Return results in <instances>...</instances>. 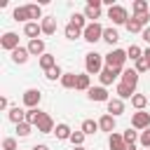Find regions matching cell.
Here are the masks:
<instances>
[{
  "mask_svg": "<svg viewBox=\"0 0 150 150\" xmlns=\"http://www.w3.org/2000/svg\"><path fill=\"white\" fill-rule=\"evenodd\" d=\"M122 138H124V143H127V145H136V141H138V134H136V131H131V127H129V129L122 134Z\"/></svg>",
  "mask_w": 150,
  "mask_h": 150,
  "instance_id": "cell-37",
  "label": "cell"
},
{
  "mask_svg": "<svg viewBox=\"0 0 150 150\" xmlns=\"http://www.w3.org/2000/svg\"><path fill=\"white\" fill-rule=\"evenodd\" d=\"M0 47L7 49V52H14L16 47H21V45H19V35H16V33H5V35L0 38Z\"/></svg>",
  "mask_w": 150,
  "mask_h": 150,
  "instance_id": "cell-9",
  "label": "cell"
},
{
  "mask_svg": "<svg viewBox=\"0 0 150 150\" xmlns=\"http://www.w3.org/2000/svg\"><path fill=\"white\" fill-rule=\"evenodd\" d=\"M28 52H30V56H42V54H47L45 52V40H30L28 42Z\"/></svg>",
  "mask_w": 150,
  "mask_h": 150,
  "instance_id": "cell-17",
  "label": "cell"
},
{
  "mask_svg": "<svg viewBox=\"0 0 150 150\" xmlns=\"http://www.w3.org/2000/svg\"><path fill=\"white\" fill-rule=\"evenodd\" d=\"M54 134H56V138H59V141H70V136H73V129H70L66 122H61V124H56Z\"/></svg>",
  "mask_w": 150,
  "mask_h": 150,
  "instance_id": "cell-20",
  "label": "cell"
},
{
  "mask_svg": "<svg viewBox=\"0 0 150 150\" xmlns=\"http://www.w3.org/2000/svg\"><path fill=\"white\" fill-rule=\"evenodd\" d=\"M0 108L7 110V108H9V101H7V98H0Z\"/></svg>",
  "mask_w": 150,
  "mask_h": 150,
  "instance_id": "cell-45",
  "label": "cell"
},
{
  "mask_svg": "<svg viewBox=\"0 0 150 150\" xmlns=\"http://www.w3.org/2000/svg\"><path fill=\"white\" fill-rule=\"evenodd\" d=\"M98 129H101V131H108V134H112V131H115V117L105 112V115L98 120Z\"/></svg>",
  "mask_w": 150,
  "mask_h": 150,
  "instance_id": "cell-19",
  "label": "cell"
},
{
  "mask_svg": "<svg viewBox=\"0 0 150 150\" xmlns=\"http://www.w3.org/2000/svg\"><path fill=\"white\" fill-rule=\"evenodd\" d=\"M129 150H136V145H129Z\"/></svg>",
  "mask_w": 150,
  "mask_h": 150,
  "instance_id": "cell-49",
  "label": "cell"
},
{
  "mask_svg": "<svg viewBox=\"0 0 150 150\" xmlns=\"http://www.w3.org/2000/svg\"><path fill=\"white\" fill-rule=\"evenodd\" d=\"M120 82L127 84V87H131V89H136V84H138V73H136V68H124Z\"/></svg>",
  "mask_w": 150,
  "mask_h": 150,
  "instance_id": "cell-10",
  "label": "cell"
},
{
  "mask_svg": "<svg viewBox=\"0 0 150 150\" xmlns=\"http://www.w3.org/2000/svg\"><path fill=\"white\" fill-rule=\"evenodd\" d=\"M143 56H145V59L150 61V47H148V49H143Z\"/></svg>",
  "mask_w": 150,
  "mask_h": 150,
  "instance_id": "cell-47",
  "label": "cell"
},
{
  "mask_svg": "<svg viewBox=\"0 0 150 150\" xmlns=\"http://www.w3.org/2000/svg\"><path fill=\"white\" fill-rule=\"evenodd\" d=\"M80 131H84V136H91V134L98 131V122L96 120H84L82 127H80Z\"/></svg>",
  "mask_w": 150,
  "mask_h": 150,
  "instance_id": "cell-23",
  "label": "cell"
},
{
  "mask_svg": "<svg viewBox=\"0 0 150 150\" xmlns=\"http://www.w3.org/2000/svg\"><path fill=\"white\" fill-rule=\"evenodd\" d=\"M141 145H143V148H150V127L141 134Z\"/></svg>",
  "mask_w": 150,
  "mask_h": 150,
  "instance_id": "cell-43",
  "label": "cell"
},
{
  "mask_svg": "<svg viewBox=\"0 0 150 150\" xmlns=\"http://www.w3.org/2000/svg\"><path fill=\"white\" fill-rule=\"evenodd\" d=\"M122 73H124L122 68H108V66H105V68L101 70V75H98V80H101V87H108V84H112L117 77H122Z\"/></svg>",
  "mask_w": 150,
  "mask_h": 150,
  "instance_id": "cell-5",
  "label": "cell"
},
{
  "mask_svg": "<svg viewBox=\"0 0 150 150\" xmlns=\"http://www.w3.org/2000/svg\"><path fill=\"white\" fill-rule=\"evenodd\" d=\"M131 127H134V129L145 131V129L150 127V112H143V110L134 112V115H131Z\"/></svg>",
  "mask_w": 150,
  "mask_h": 150,
  "instance_id": "cell-7",
  "label": "cell"
},
{
  "mask_svg": "<svg viewBox=\"0 0 150 150\" xmlns=\"http://www.w3.org/2000/svg\"><path fill=\"white\" fill-rule=\"evenodd\" d=\"M101 5H103V0H89L82 14H84L87 19H91V23H94L96 19H101Z\"/></svg>",
  "mask_w": 150,
  "mask_h": 150,
  "instance_id": "cell-6",
  "label": "cell"
},
{
  "mask_svg": "<svg viewBox=\"0 0 150 150\" xmlns=\"http://www.w3.org/2000/svg\"><path fill=\"white\" fill-rule=\"evenodd\" d=\"M108 145H110V150H129V145L124 143L122 134H115V131L108 136Z\"/></svg>",
  "mask_w": 150,
  "mask_h": 150,
  "instance_id": "cell-13",
  "label": "cell"
},
{
  "mask_svg": "<svg viewBox=\"0 0 150 150\" xmlns=\"http://www.w3.org/2000/svg\"><path fill=\"white\" fill-rule=\"evenodd\" d=\"M7 117H9V122L21 124V122H26V110H21L19 105H16V108H9V110H7Z\"/></svg>",
  "mask_w": 150,
  "mask_h": 150,
  "instance_id": "cell-18",
  "label": "cell"
},
{
  "mask_svg": "<svg viewBox=\"0 0 150 150\" xmlns=\"http://www.w3.org/2000/svg\"><path fill=\"white\" fill-rule=\"evenodd\" d=\"M54 66H59L56 59H54V54H42V56H40V68H42L45 73H47L49 68H54Z\"/></svg>",
  "mask_w": 150,
  "mask_h": 150,
  "instance_id": "cell-22",
  "label": "cell"
},
{
  "mask_svg": "<svg viewBox=\"0 0 150 150\" xmlns=\"http://www.w3.org/2000/svg\"><path fill=\"white\" fill-rule=\"evenodd\" d=\"M105 105H108V115H112V117H117V115L124 112V101L122 98H110Z\"/></svg>",
  "mask_w": 150,
  "mask_h": 150,
  "instance_id": "cell-15",
  "label": "cell"
},
{
  "mask_svg": "<svg viewBox=\"0 0 150 150\" xmlns=\"http://www.w3.org/2000/svg\"><path fill=\"white\" fill-rule=\"evenodd\" d=\"M35 127H38V131H40V134H52V131L56 129V127H54V120H52L47 112H42V117L38 120V124H35Z\"/></svg>",
  "mask_w": 150,
  "mask_h": 150,
  "instance_id": "cell-12",
  "label": "cell"
},
{
  "mask_svg": "<svg viewBox=\"0 0 150 150\" xmlns=\"http://www.w3.org/2000/svg\"><path fill=\"white\" fill-rule=\"evenodd\" d=\"M103 30H105V28H103V26H101L98 21H94V23L89 21V26H87V28L82 30V38H84L87 42H91V45H94V42L103 40Z\"/></svg>",
  "mask_w": 150,
  "mask_h": 150,
  "instance_id": "cell-2",
  "label": "cell"
},
{
  "mask_svg": "<svg viewBox=\"0 0 150 150\" xmlns=\"http://www.w3.org/2000/svg\"><path fill=\"white\" fill-rule=\"evenodd\" d=\"M45 77L52 80V82H54V80H61V77H63V70H61L59 66H54V68H49V70L45 73Z\"/></svg>",
  "mask_w": 150,
  "mask_h": 150,
  "instance_id": "cell-36",
  "label": "cell"
},
{
  "mask_svg": "<svg viewBox=\"0 0 150 150\" xmlns=\"http://www.w3.org/2000/svg\"><path fill=\"white\" fill-rule=\"evenodd\" d=\"M40 26H42V35H54L56 33V19L54 16H45L40 21Z\"/></svg>",
  "mask_w": 150,
  "mask_h": 150,
  "instance_id": "cell-16",
  "label": "cell"
},
{
  "mask_svg": "<svg viewBox=\"0 0 150 150\" xmlns=\"http://www.w3.org/2000/svg\"><path fill=\"white\" fill-rule=\"evenodd\" d=\"M70 143H73V148H80V145L84 143V131H73Z\"/></svg>",
  "mask_w": 150,
  "mask_h": 150,
  "instance_id": "cell-41",
  "label": "cell"
},
{
  "mask_svg": "<svg viewBox=\"0 0 150 150\" xmlns=\"http://www.w3.org/2000/svg\"><path fill=\"white\" fill-rule=\"evenodd\" d=\"M103 63H105V56H103V54L89 52V54L84 56V70H87V75H101V70L105 68Z\"/></svg>",
  "mask_w": 150,
  "mask_h": 150,
  "instance_id": "cell-1",
  "label": "cell"
},
{
  "mask_svg": "<svg viewBox=\"0 0 150 150\" xmlns=\"http://www.w3.org/2000/svg\"><path fill=\"white\" fill-rule=\"evenodd\" d=\"M30 129H33V124H28V122H21V124H16V134H19L21 138H26V136L30 134Z\"/></svg>",
  "mask_w": 150,
  "mask_h": 150,
  "instance_id": "cell-40",
  "label": "cell"
},
{
  "mask_svg": "<svg viewBox=\"0 0 150 150\" xmlns=\"http://www.w3.org/2000/svg\"><path fill=\"white\" fill-rule=\"evenodd\" d=\"M131 12H134V16H138V14H148V2H145V0H136V2L131 5Z\"/></svg>",
  "mask_w": 150,
  "mask_h": 150,
  "instance_id": "cell-31",
  "label": "cell"
},
{
  "mask_svg": "<svg viewBox=\"0 0 150 150\" xmlns=\"http://www.w3.org/2000/svg\"><path fill=\"white\" fill-rule=\"evenodd\" d=\"M40 117H42V110H40V108H30V110H26V122H28V124L35 127Z\"/></svg>",
  "mask_w": 150,
  "mask_h": 150,
  "instance_id": "cell-27",
  "label": "cell"
},
{
  "mask_svg": "<svg viewBox=\"0 0 150 150\" xmlns=\"http://www.w3.org/2000/svg\"><path fill=\"white\" fill-rule=\"evenodd\" d=\"M131 105H134L136 110H143V108L148 105V96H145V94H134V98H131Z\"/></svg>",
  "mask_w": 150,
  "mask_h": 150,
  "instance_id": "cell-30",
  "label": "cell"
},
{
  "mask_svg": "<svg viewBox=\"0 0 150 150\" xmlns=\"http://www.w3.org/2000/svg\"><path fill=\"white\" fill-rule=\"evenodd\" d=\"M134 66H136V73H145V70H150V61H148L145 56H141L138 61H134Z\"/></svg>",
  "mask_w": 150,
  "mask_h": 150,
  "instance_id": "cell-38",
  "label": "cell"
},
{
  "mask_svg": "<svg viewBox=\"0 0 150 150\" xmlns=\"http://www.w3.org/2000/svg\"><path fill=\"white\" fill-rule=\"evenodd\" d=\"M73 150H87V148H84V145H80V148H73Z\"/></svg>",
  "mask_w": 150,
  "mask_h": 150,
  "instance_id": "cell-48",
  "label": "cell"
},
{
  "mask_svg": "<svg viewBox=\"0 0 150 150\" xmlns=\"http://www.w3.org/2000/svg\"><path fill=\"white\" fill-rule=\"evenodd\" d=\"M70 23H75V26H77L80 30H84V28L89 26V21H87V16H84V14H77V12H75V14L70 16Z\"/></svg>",
  "mask_w": 150,
  "mask_h": 150,
  "instance_id": "cell-28",
  "label": "cell"
},
{
  "mask_svg": "<svg viewBox=\"0 0 150 150\" xmlns=\"http://www.w3.org/2000/svg\"><path fill=\"white\" fill-rule=\"evenodd\" d=\"M127 30H129V33H143V26H141V23L131 16V19L127 21Z\"/></svg>",
  "mask_w": 150,
  "mask_h": 150,
  "instance_id": "cell-39",
  "label": "cell"
},
{
  "mask_svg": "<svg viewBox=\"0 0 150 150\" xmlns=\"http://www.w3.org/2000/svg\"><path fill=\"white\" fill-rule=\"evenodd\" d=\"M61 84H63L66 89H75V84H77V73H63Z\"/></svg>",
  "mask_w": 150,
  "mask_h": 150,
  "instance_id": "cell-24",
  "label": "cell"
},
{
  "mask_svg": "<svg viewBox=\"0 0 150 150\" xmlns=\"http://www.w3.org/2000/svg\"><path fill=\"white\" fill-rule=\"evenodd\" d=\"M26 9H28V16H30V21H38V19H42V7H40V5H26Z\"/></svg>",
  "mask_w": 150,
  "mask_h": 150,
  "instance_id": "cell-32",
  "label": "cell"
},
{
  "mask_svg": "<svg viewBox=\"0 0 150 150\" xmlns=\"http://www.w3.org/2000/svg\"><path fill=\"white\" fill-rule=\"evenodd\" d=\"M115 91H117V98H122V101H124V98H134V89H131V87H127V84H122V82L117 84V89H115Z\"/></svg>",
  "mask_w": 150,
  "mask_h": 150,
  "instance_id": "cell-26",
  "label": "cell"
},
{
  "mask_svg": "<svg viewBox=\"0 0 150 150\" xmlns=\"http://www.w3.org/2000/svg\"><path fill=\"white\" fill-rule=\"evenodd\" d=\"M127 56H129L131 61H138V59L143 56V49H141L138 45H129V49H127Z\"/></svg>",
  "mask_w": 150,
  "mask_h": 150,
  "instance_id": "cell-35",
  "label": "cell"
},
{
  "mask_svg": "<svg viewBox=\"0 0 150 150\" xmlns=\"http://www.w3.org/2000/svg\"><path fill=\"white\" fill-rule=\"evenodd\" d=\"M12 16H14V21H26V23H28V19H30V16H28V9H26V5H23V7H16Z\"/></svg>",
  "mask_w": 150,
  "mask_h": 150,
  "instance_id": "cell-34",
  "label": "cell"
},
{
  "mask_svg": "<svg viewBox=\"0 0 150 150\" xmlns=\"http://www.w3.org/2000/svg\"><path fill=\"white\" fill-rule=\"evenodd\" d=\"M141 38H143V40H145V42L150 45V26H148V28H143V33H141Z\"/></svg>",
  "mask_w": 150,
  "mask_h": 150,
  "instance_id": "cell-44",
  "label": "cell"
},
{
  "mask_svg": "<svg viewBox=\"0 0 150 150\" xmlns=\"http://www.w3.org/2000/svg\"><path fill=\"white\" fill-rule=\"evenodd\" d=\"M87 96H89L91 101H96V103H108V101H110L105 87H91V89L87 91Z\"/></svg>",
  "mask_w": 150,
  "mask_h": 150,
  "instance_id": "cell-11",
  "label": "cell"
},
{
  "mask_svg": "<svg viewBox=\"0 0 150 150\" xmlns=\"http://www.w3.org/2000/svg\"><path fill=\"white\" fill-rule=\"evenodd\" d=\"M108 19H110L115 26H127L129 14H127V9H124L122 5H112V7H108Z\"/></svg>",
  "mask_w": 150,
  "mask_h": 150,
  "instance_id": "cell-4",
  "label": "cell"
},
{
  "mask_svg": "<svg viewBox=\"0 0 150 150\" xmlns=\"http://www.w3.org/2000/svg\"><path fill=\"white\" fill-rule=\"evenodd\" d=\"M103 40H105L108 45H115V42L120 40V33H117L115 28H105V30H103Z\"/></svg>",
  "mask_w": 150,
  "mask_h": 150,
  "instance_id": "cell-33",
  "label": "cell"
},
{
  "mask_svg": "<svg viewBox=\"0 0 150 150\" xmlns=\"http://www.w3.org/2000/svg\"><path fill=\"white\" fill-rule=\"evenodd\" d=\"M33 150H49V148H47V145H42V143H40V145H33Z\"/></svg>",
  "mask_w": 150,
  "mask_h": 150,
  "instance_id": "cell-46",
  "label": "cell"
},
{
  "mask_svg": "<svg viewBox=\"0 0 150 150\" xmlns=\"http://www.w3.org/2000/svg\"><path fill=\"white\" fill-rule=\"evenodd\" d=\"M40 98H42V94H40V89H26L23 91V105L30 110V108H38L40 105Z\"/></svg>",
  "mask_w": 150,
  "mask_h": 150,
  "instance_id": "cell-8",
  "label": "cell"
},
{
  "mask_svg": "<svg viewBox=\"0 0 150 150\" xmlns=\"http://www.w3.org/2000/svg\"><path fill=\"white\" fill-rule=\"evenodd\" d=\"M28 56H30L28 47H16V49L12 52V61H14V63H26Z\"/></svg>",
  "mask_w": 150,
  "mask_h": 150,
  "instance_id": "cell-21",
  "label": "cell"
},
{
  "mask_svg": "<svg viewBox=\"0 0 150 150\" xmlns=\"http://www.w3.org/2000/svg\"><path fill=\"white\" fill-rule=\"evenodd\" d=\"M127 52L124 49H112L110 54H105V66L108 68H122L124 70V63H127Z\"/></svg>",
  "mask_w": 150,
  "mask_h": 150,
  "instance_id": "cell-3",
  "label": "cell"
},
{
  "mask_svg": "<svg viewBox=\"0 0 150 150\" xmlns=\"http://www.w3.org/2000/svg\"><path fill=\"white\" fill-rule=\"evenodd\" d=\"M42 33V26L38 23V21H28L26 26H23V35L26 38H30V40H38V35Z\"/></svg>",
  "mask_w": 150,
  "mask_h": 150,
  "instance_id": "cell-14",
  "label": "cell"
},
{
  "mask_svg": "<svg viewBox=\"0 0 150 150\" xmlns=\"http://www.w3.org/2000/svg\"><path fill=\"white\" fill-rule=\"evenodd\" d=\"M75 89H80V91H89V89H91V82H89V75H87V73H80V75H77Z\"/></svg>",
  "mask_w": 150,
  "mask_h": 150,
  "instance_id": "cell-25",
  "label": "cell"
},
{
  "mask_svg": "<svg viewBox=\"0 0 150 150\" xmlns=\"http://www.w3.org/2000/svg\"><path fill=\"white\" fill-rule=\"evenodd\" d=\"M63 33H66V38H68V40H77V38H82V30H80L75 23H68Z\"/></svg>",
  "mask_w": 150,
  "mask_h": 150,
  "instance_id": "cell-29",
  "label": "cell"
},
{
  "mask_svg": "<svg viewBox=\"0 0 150 150\" xmlns=\"http://www.w3.org/2000/svg\"><path fill=\"white\" fill-rule=\"evenodd\" d=\"M2 150H16V138H5L2 141Z\"/></svg>",
  "mask_w": 150,
  "mask_h": 150,
  "instance_id": "cell-42",
  "label": "cell"
}]
</instances>
